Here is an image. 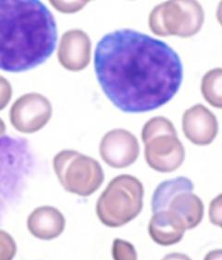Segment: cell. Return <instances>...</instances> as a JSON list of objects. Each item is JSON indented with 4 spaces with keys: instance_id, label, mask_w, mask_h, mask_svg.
Returning <instances> with one entry per match:
<instances>
[{
    "instance_id": "1",
    "label": "cell",
    "mask_w": 222,
    "mask_h": 260,
    "mask_svg": "<svg viewBox=\"0 0 222 260\" xmlns=\"http://www.w3.org/2000/svg\"><path fill=\"white\" fill-rule=\"evenodd\" d=\"M94 61L104 93L124 113H146L166 105L183 79L181 58L170 45L130 29L105 35Z\"/></svg>"
},
{
    "instance_id": "2",
    "label": "cell",
    "mask_w": 222,
    "mask_h": 260,
    "mask_svg": "<svg viewBox=\"0 0 222 260\" xmlns=\"http://www.w3.org/2000/svg\"><path fill=\"white\" fill-rule=\"evenodd\" d=\"M58 40L53 14L38 0H0V70L21 72L43 64Z\"/></svg>"
},
{
    "instance_id": "3",
    "label": "cell",
    "mask_w": 222,
    "mask_h": 260,
    "mask_svg": "<svg viewBox=\"0 0 222 260\" xmlns=\"http://www.w3.org/2000/svg\"><path fill=\"white\" fill-rule=\"evenodd\" d=\"M144 195L143 184L135 176L118 175L97 200V217L104 225L110 228L125 225L141 213Z\"/></svg>"
},
{
    "instance_id": "4",
    "label": "cell",
    "mask_w": 222,
    "mask_h": 260,
    "mask_svg": "<svg viewBox=\"0 0 222 260\" xmlns=\"http://www.w3.org/2000/svg\"><path fill=\"white\" fill-rule=\"evenodd\" d=\"M145 159L148 166L159 173H172L185 159V150L177 136L172 121L156 116L147 121L142 130Z\"/></svg>"
},
{
    "instance_id": "5",
    "label": "cell",
    "mask_w": 222,
    "mask_h": 260,
    "mask_svg": "<svg viewBox=\"0 0 222 260\" xmlns=\"http://www.w3.org/2000/svg\"><path fill=\"white\" fill-rule=\"evenodd\" d=\"M53 167L63 188L80 197L94 194L105 180L100 164L77 150L60 151L54 157Z\"/></svg>"
},
{
    "instance_id": "6",
    "label": "cell",
    "mask_w": 222,
    "mask_h": 260,
    "mask_svg": "<svg viewBox=\"0 0 222 260\" xmlns=\"http://www.w3.org/2000/svg\"><path fill=\"white\" fill-rule=\"evenodd\" d=\"M205 21V12L197 1H166L152 10L148 25L157 36L189 38L198 34Z\"/></svg>"
},
{
    "instance_id": "7",
    "label": "cell",
    "mask_w": 222,
    "mask_h": 260,
    "mask_svg": "<svg viewBox=\"0 0 222 260\" xmlns=\"http://www.w3.org/2000/svg\"><path fill=\"white\" fill-rule=\"evenodd\" d=\"M52 105L40 93L32 92L20 96L10 108L11 125L21 133L32 134L42 129L50 120Z\"/></svg>"
},
{
    "instance_id": "8",
    "label": "cell",
    "mask_w": 222,
    "mask_h": 260,
    "mask_svg": "<svg viewBox=\"0 0 222 260\" xmlns=\"http://www.w3.org/2000/svg\"><path fill=\"white\" fill-rule=\"evenodd\" d=\"M102 160L112 168L122 169L136 161L140 146L136 137L123 128L110 130L102 138L99 145Z\"/></svg>"
},
{
    "instance_id": "9",
    "label": "cell",
    "mask_w": 222,
    "mask_h": 260,
    "mask_svg": "<svg viewBox=\"0 0 222 260\" xmlns=\"http://www.w3.org/2000/svg\"><path fill=\"white\" fill-rule=\"evenodd\" d=\"M182 131L193 144L209 145L218 132L217 117L205 105H193L182 115Z\"/></svg>"
},
{
    "instance_id": "10",
    "label": "cell",
    "mask_w": 222,
    "mask_h": 260,
    "mask_svg": "<svg viewBox=\"0 0 222 260\" xmlns=\"http://www.w3.org/2000/svg\"><path fill=\"white\" fill-rule=\"evenodd\" d=\"M92 43L86 31L73 29L62 35L58 51L61 65L70 71H81L91 61Z\"/></svg>"
},
{
    "instance_id": "11",
    "label": "cell",
    "mask_w": 222,
    "mask_h": 260,
    "mask_svg": "<svg viewBox=\"0 0 222 260\" xmlns=\"http://www.w3.org/2000/svg\"><path fill=\"white\" fill-rule=\"evenodd\" d=\"M195 188L180 191L166 202L161 210H166L182 222L185 230L193 229L200 224L204 217V203L193 194ZM160 210V211H161Z\"/></svg>"
},
{
    "instance_id": "12",
    "label": "cell",
    "mask_w": 222,
    "mask_h": 260,
    "mask_svg": "<svg viewBox=\"0 0 222 260\" xmlns=\"http://www.w3.org/2000/svg\"><path fill=\"white\" fill-rule=\"evenodd\" d=\"M28 230L40 240H52L63 233L65 218L61 211L51 206L37 208L27 220Z\"/></svg>"
},
{
    "instance_id": "13",
    "label": "cell",
    "mask_w": 222,
    "mask_h": 260,
    "mask_svg": "<svg viewBox=\"0 0 222 260\" xmlns=\"http://www.w3.org/2000/svg\"><path fill=\"white\" fill-rule=\"evenodd\" d=\"M185 228L176 217L166 210L153 213L148 225V233L157 245L170 246L181 242Z\"/></svg>"
},
{
    "instance_id": "14",
    "label": "cell",
    "mask_w": 222,
    "mask_h": 260,
    "mask_svg": "<svg viewBox=\"0 0 222 260\" xmlns=\"http://www.w3.org/2000/svg\"><path fill=\"white\" fill-rule=\"evenodd\" d=\"M201 90L205 100L210 105L222 107V70L217 68L207 71L203 77Z\"/></svg>"
},
{
    "instance_id": "15",
    "label": "cell",
    "mask_w": 222,
    "mask_h": 260,
    "mask_svg": "<svg viewBox=\"0 0 222 260\" xmlns=\"http://www.w3.org/2000/svg\"><path fill=\"white\" fill-rule=\"evenodd\" d=\"M112 256L114 260H138L135 247L130 242L122 239L113 241Z\"/></svg>"
},
{
    "instance_id": "16",
    "label": "cell",
    "mask_w": 222,
    "mask_h": 260,
    "mask_svg": "<svg viewBox=\"0 0 222 260\" xmlns=\"http://www.w3.org/2000/svg\"><path fill=\"white\" fill-rule=\"evenodd\" d=\"M16 243L4 231L0 230V260H12L16 255Z\"/></svg>"
},
{
    "instance_id": "17",
    "label": "cell",
    "mask_w": 222,
    "mask_h": 260,
    "mask_svg": "<svg viewBox=\"0 0 222 260\" xmlns=\"http://www.w3.org/2000/svg\"><path fill=\"white\" fill-rule=\"evenodd\" d=\"M51 5L55 8V10L63 12V13H73L81 10L89 1H49Z\"/></svg>"
},
{
    "instance_id": "18",
    "label": "cell",
    "mask_w": 222,
    "mask_h": 260,
    "mask_svg": "<svg viewBox=\"0 0 222 260\" xmlns=\"http://www.w3.org/2000/svg\"><path fill=\"white\" fill-rule=\"evenodd\" d=\"M12 96V88L9 80L0 76V111L9 105Z\"/></svg>"
},
{
    "instance_id": "19",
    "label": "cell",
    "mask_w": 222,
    "mask_h": 260,
    "mask_svg": "<svg viewBox=\"0 0 222 260\" xmlns=\"http://www.w3.org/2000/svg\"><path fill=\"white\" fill-rule=\"evenodd\" d=\"M209 218L213 224L221 226V195L212 200L209 208Z\"/></svg>"
},
{
    "instance_id": "20",
    "label": "cell",
    "mask_w": 222,
    "mask_h": 260,
    "mask_svg": "<svg viewBox=\"0 0 222 260\" xmlns=\"http://www.w3.org/2000/svg\"><path fill=\"white\" fill-rule=\"evenodd\" d=\"M161 260H192L190 256L182 253H171L165 255Z\"/></svg>"
},
{
    "instance_id": "21",
    "label": "cell",
    "mask_w": 222,
    "mask_h": 260,
    "mask_svg": "<svg viewBox=\"0 0 222 260\" xmlns=\"http://www.w3.org/2000/svg\"><path fill=\"white\" fill-rule=\"evenodd\" d=\"M204 260H222L221 249H215L207 253Z\"/></svg>"
},
{
    "instance_id": "22",
    "label": "cell",
    "mask_w": 222,
    "mask_h": 260,
    "mask_svg": "<svg viewBox=\"0 0 222 260\" xmlns=\"http://www.w3.org/2000/svg\"><path fill=\"white\" fill-rule=\"evenodd\" d=\"M6 133V125L4 121L0 118V138H2L5 135Z\"/></svg>"
}]
</instances>
